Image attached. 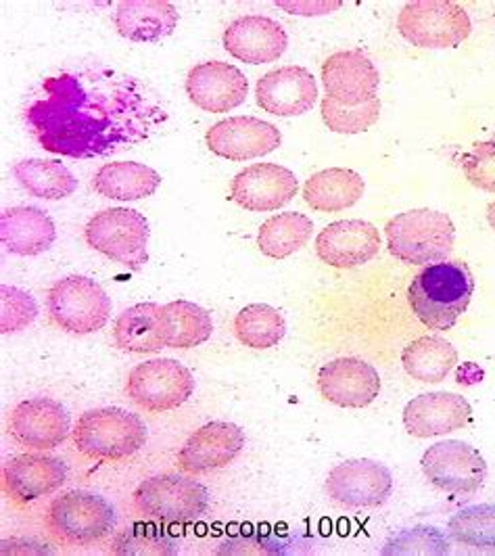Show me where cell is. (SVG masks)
<instances>
[{"instance_id":"obj_1","label":"cell","mask_w":495,"mask_h":556,"mask_svg":"<svg viewBox=\"0 0 495 556\" xmlns=\"http://www.w3.org/2000/svg\"><path fill=\"white\" fill-rule=\"evenodd\" d=\"M26 119L45 151L90 160L151 139L167 122V112L149 84L90 65L45 78Z\"/></svg>"},{"instance_id":"obj_2","label":"cell","mask_w":495,"mask_h":556,"mask_svg":"<svg viewBox=\"0 0 495 556\" xmlns=\"http://www.w3.org/2000/svg\"><path fill=\"white\" fill-rule=\"evenodd\" d=\"M474 280L460 262H437L414 277L408 302L418 320L435 331H449L467 312Z\"/></svg>"},{"instance_id":"obj_3","label":"cell","mask_w":495,"mask_h":556,"mask_svg":"<svg viewBox=\"0 0 495 556\" xmlns=\"http://www.w3.org/2000/svg\"><path fill=\"white\" fill-rule=\"evenodd\" d=\"M391 255L412 266H431L454 251L456 228L447 214L435 210L404 212L386 223Z\"/></svg>"},{"instance_id":"obj_4","label":"cell","mask_w":495,"mask_h":556,"mask_svg":"<svg viewBox=\"0 0 495 556\" xmlns=\"http://www.w3.org/2000/svg\"><path fill=\"white\" fill-rule=\"evenodd\" d=\"M147 442L142 418L122 408H94L78 418L74 444L92 460H124Z\"/></svg>"},{"instance_id":"obj_5","label":"cell","mask_w":495,"mask_h":556,"mask_svg":"<svg viewBox=\"0 0 495 556\" xmlns=\"http://www.w3.org/2000/svg\"><path fill=\"white\" fill-rule=\"evenodd\" d=\"M86 243L130 270H140L147 260L151 228L137 210L111 207L99 212L84 230Z\"/></svg>"},{"instance_id":"obj_6","label":"cell","mask_w":495,"mask_h":556,"mask_svg":"<svg viewBox=\"0 0 495 556\" xmlns=\"http://www.w3.org/2000/svg\"><path fill=\"white\" fill-rule=\"evenodd\" d=\"M397 29L414 47L452 49L470 36V20L452 0H414L402 9Z\"/></svg>"},{"instance_id":"obj_7","label":"cell","mask_w":495,"mask_h":556,"mask_svg":"<svg viewBox=\"0 0 495 556\" xmlns=\"http://www.w3.org/2000/svg\"><path fill=\"white\" fill-rule=\"evenodd\" d=\"M49 529L69 546H88L115 528V508L94 492L74 490L59 496L49 508Z\"/></svg>"},{"instance_id":"obj_8","label":"cell","mask_w":495,"mask_h":556,"mask_svg":"<svg viewBox=\"0 0 495 556\" xmlns=\"http://www.w3.org/2000/svg\"><path fill=\"white\" fill-rule=\"evenodd\" d=\"M135 504L147 517L164 523H193L207 513V490L182 475H155L135 492Z\"/></svg>"},{"instance_id":"obj_9","label":"cell","mask_w":495,"mask_h":556,"mask_svg":"<svg viewBox=\"0 0 495 556\" xmlns=\"http://www.w3.org/2000/svg\"><path fill=\"white\" fill-rule=\"evenodd\" d=\"M47 306L56 327L67 333H94L107 325L111 316L110 295L101 285L86 277L56 280L49 291Z\"/></svg>"},{"instance_id":"obj_10","label":"cell","mask_w":495,"mask_h":556,"mask_svg":"<svg viewBox=\"0 0 495 556\" xmlns=\"http://www.w3.org/2000/svg\"><path fill=\"white\" fill-rule=\"evenodd\" d=\"M126 391L147 413H169L182 406L194 391L191 370L172 358L142 362L128 375Z\"/></svg>"},{"instance_id":"obj_11","label":"cell","mask_w":495,"mask_h":556,"mask_svg":"<svg viewBox=\"0 0 495 556\" xmlns=\"http://www.w3.org/2000/svg\"><path fill=\"white\" fill-rule=\"evenodd\" d=\"M420 467L435 488L454 496H470L479 492L487 477V463L479 450L458 440L431 445L422 454Z\"/></svg>"},{"instance_id":"obj_12","label":"cell","mask_w":495,"mask_h":556,"mask_svg":"<svg viewBox=\"0 0 495 556\" xmlns=\"http://www.w3.org/2000/svg\"><path fill=\"white\" fill-rule=\"evenodd\" d=\"M205 142L218 157L228 162H248L276 151L282 142V135L270 122L239 115L214 124L205 132Z\"/></svg>"},{"instance_id":"obj_13","label":"cell","mask_w":495,"mask_h":556,"mask_svg":"<svg viewBox=\"0 0 495 556\" xmlns=\"http://www.w3.org/2000/svg\"><path fill=\"white\" fill-rule=\"evenodd\" d=\"M393 492V477L385 465L375 460H347L337 465L327 479V494L350 508H375L385 504Z\"/></svg>"},{"instance_id":"obj_14","label":"cell","mask_w":495,"mask_h":556,"mask_svg":"<svg viewBox=\"0 0 495 556\" xmlns=\"http://www.w3.org/2000/svg\"><path fill=\"white\" fill-rule=\"evenodd\" d=\"M300 191L295 174L278 164H253L230 185V199L248 212H275Z\"/></svg>"},{"instance_id":"obj_15","label":"cell","mask_w":495,"mask_h":556,"mask_svg":"<svg viewBox=\"0 0 495 556\" xmlns=\"http://www.w3.org/2000/svg\"><path fill=\"white\" fill-rule=\"evenodd\" d=\"M245 447V433L234 422L214 420L196 429L182 445L178 463L187 473L201 475L228 467Z\"/></svg>"},{"instance_id":"obj_16","label":"cell","mask_w":495,"mask_h":556,"mask_svg":"<svg viewBox=\"0 0 495 556\" xmlns=\"http://www.w3.org/2000/svg\"><path fill=\"white\" fill-rule=\"evenodd\" d=\"M187 94L203 112H230L245 103L249 83L239 67L221 61H207L189 72Z\"/></svg>"},{"instance_id":"obj_17","label":"cell","mask_w":495,"mask_h":556,"mask_svg":"<svg viewBox=\"0 0 495 556\" xmlns=\"http://www.w3.org/2000/svg\"><path fill=\"white\" fill-rule=\"evenodd\" d=\"M69 429V413L51 397L26 400L15 406L9 418L13 440L31 450H53L65 442Z\"/></svg>"},{"instance_id":"obj_18","label":"cell","mask_w":495,"mask_h":556,"mask_svg":"<svg viewBox=\"0 0 495 556\" xmlns=\"http://www.w3.org/2000/svg\"><path fill=\"white\" fill-rule=\"evenodd\" d=\"M257 105L278 117L303 115L318 101L316 78L300 65H284L264 74L255 88Z\"/></svg>"},{"instance_id":"obj_19","label":"cell","mask_w":495,"mask_h":556,"mask_svg":"<svg viewBox=\"0 0 495 556\" xmlns=\"http://www.w3.org/2000/svg\"><path fill=\"white\" fill-rule=\"evenodd\" d=\"M322 83L327 97L332 101L347 108H358L370 99H377L381 76L375 63L364 53L341 51L322 63Z\"/></svg>"},{"instance_id":"obj_20","label":"cell","mask_w":495,"mask_h":556,"mask_svg":"<svg viewBox=\"0 0 495 556\" xmlns=\"http://www.w3.org/2000/svg\"><path fill=\"white\" fill-rule=\"evenodd\" d=\"M318 390L325 400L341 408H364L372 404L381 391L377 368L359 358H337L322 366Z\"/></svg>"},{"instance_id":"obj_21","label":"cell","mask_w":495,"mask_h":556,"mask_svg":"<svg viewBox=\"0 0 495 556\" xmlns=\"http://www.w3.org/2000/svg\"><path fill=\"white\" fill-rule=\"evenodd\" d=\"M381 251L379 228L364 220H339L318 235L316 253L332 268H358Z\"/></svg>"},{"instance_id":"obj_22","label":"cell","mask_w":495,"mask_h":556,"mask_svg":"<svg viewBox=\"0 0 495 556\" xmlns=\"http://www.w3.org/2000/svg\"><path fill=\"white\" fill-rule=\"evenodd\" d=\"M470 415L472 410L465 395L437 391L418 395L408 402L404 408V425L410 435L424 440L462 429Z\"/></svg>"},{"instance_id":"obj_23","label":"cell","mask_w":495,"mask_h":556,"mask_svg":"<svg viewBox=\"0 0 495 556\" xmlns=\"http://www.w3.org/2000/svg\"><path fill=\"white\" fill-rule=\"evenodd\" d=\"M289 36L284 28L262 15H248L232 22L224 31V49L251 65L272 63L287 51Z\"/></svg>"},{"instance_id":"obj_24","label":"cell","mask_w":495,"mask_h":556,"mask_svg":"<svg viewBox=\"0 0 495 556\" xmlns=\"http://www.w3.org/2000/svg\"><path fill=\"white\" fill-rule=\"evenodd\" d=\"M4 490L20 502H31L56 492L65 479V463L45 454H20L4 465Z\"/></svg>"},{"instance_id":"obj_25","label":"cell","mask_w":495,"mask_h":556,"mask_svg":"<svg viewBox=\"0 0 495 556\" xmlns=\"http://www.w3.org/2000/svg\"><path fill=\"white\" fill-rule=\"evenodd\" d=\"M0 237L15 255H40L55 243V224L38 207H7L0 216Z\"/></svg>"},{"instance_id":"obj_26","label":"cell","mask_w":495,"mask_h":556,"mask_svg":"<svg viewBox=\"0 0 495 556\" xmlns=\"http://www.w3.org/2000/svg\"><path fill=\"white\" fill-rule=\"evenodd\" d=\"M178 26V11L165 0H128L115 11V28L132 42H157Z\"/></svg>"},{"instance_id":"obj_27","label":"cell","mask_w":495,"mask_h":556,"mask_svg":"<svg viewBox=\"0 0 495 556\" xmlns=\"http://www.w3.org/2000/svg\"><path fill=\"white\" fill-rule=\"evenodd\" d=\"M366 191L364 178L354 169L329 167L303 185V199L314 212L334 214L356 205Z\"/></svg>"},{"instance_id":"obj_28","label":"cell","mask_w":495,"mask_h":556,"mask_svg":"<svg viewBox=\"0 0 495 556\" xmlns=\"http://www.w3.org/2000/svg\"><path fill=\"white\" fill-rule=\"evenodd\" d=\"M162 185V176L153 167L137 162H111L99 167L92 187L99 195L115 201H137L151 197Z\"/></svg>"},{"instance_id":"obj_29","label":"cell","mask_w":495,"mask_h":556,"mask_svg":"<svg viewBox=\"0 0 495 556\" xmlns=\"http://www.w3.org/2000/svg\"><path fill=\"white\" fill-rule=\"evenodd\" d=\"M160 312L157 304H138L122 312L113 327L117 348L130 354H153L165 348Z\"/></svg>"},{"instance_id":"obj_30","label":"cell","mask_w":495,"mask_h":556,"mask_svg":"<svg viewBox=\"0 0 495 556\" xmlns=\"http://www.w3.org/2000/svg\"><path fill=\"white\" fill-rule=\"evenodd\" d=\"M165 348L191 350L205 343L214 333L212 316L205 307L178 300L162 306L160 312Z\"/></svg>"},{"instance_id":"obj_31","label":"cell","mask_w":495,"mask_h":556,"mask_svg":"<svg viewBox=\"0 0 495 556\" xmlns=\"http://www.w3.org/2000/svg\"><path fill=\"white\" fill-rule=\"evenodd\" d=\"M402 362L406 372L420 383H441L458 362L456 348L437 334H424L406 345Z\"/></svg>"},{"instance_id":"obj_32","label":"cell","mask_w":495,"mask_h":556,"mask_svg":"<svg viewBox=\"0 0 495 556\" xmlns=\"http://www.w3.org/2000/svg\"><path fill=\"white\" fill-rule=\"evenodd\" d=\"M312 232L314 224L307 216L284 212L262 224L257 232V248L272 260H284L305 248L312 239Z\"/></svg>"},{"instance_id":"obj_33","label":"cell","mask_w":495,"mask_h":556,"mask_svg":"<svg viewBox=\"0 0 495 556\" xmlns=\"http://www.w3.org/2000/svg\"><path fill=\"white\" fill-rule=\"evenodd\" d=\"M13 174L29 195L49 201L74 195L78 189V178L61 162L26 160L13 167Z\"/></svg>"},{"instance_id":"obj_34","label":"cell","mask_w":495,"mask_h":556,"mask_svg":"<svg viewBox=\"0 0 495 556\" xmlns=\"http://www.w3.org/2000/svg\"><path fill=\"white\" fill-rule=\"evenodd\" d=\"M284 333H287V323L282 314L276 307L266 306V304L245 306L234 318L237 339L253 350L275 348Z\"/></svg>"},{"instance_id":"obj_35","label":"cell","mask_w":495,"mask_h":556,"mask_svg":"<svg viewBox=\"0 0 495 556\" xmlns=\"http://www.w3.org/2000/svg\"><path fill=\"white\" fill-rule=\"evenodd\" d=\"M447 528L462 546L495 553V504L468 506L449 519Z\"/></svg>"},{"instance_id":"obj_36","label":"cell","mask_w":495,"mask_h":556,"mask_svg":"<svg viewBox=\"0 0 495 556\" xmlns=\"http://www.w3.org/2000/svg\"><path fill=\"white\" fill-rule=\"evenodd\" d=\"M111 551L122 556H174L178 555V544L164 526L135 523L113 540Z\"/></svg>"},{"instance_id":"obj_37","label":"cell","mask_w":495,"mask_h":556,"mask_svg":"<svg viewBox=\"0 0 495 556\" xmlns=\"http://www.w3.org/2000/svg\"><path fill=\"white\" fill-rule=\"evenodd\" d=\"M320 112H322L325 124L329 126V130H332V132L359 135V132L370 130L379 122L381 101L370 99L358 108H347V105H341V103L332 101L330 97H325L322 105H320Z\"/></svg>"},{"instance_id":"obj_38","label":"cell","mask_w":495,"mask_h":556,"mask_svg":"<svg viewBox=\"0 0 495 556\" xmlns=\"http://www.w3.org/2000/svg\"><path fill=\"white\" fill-rule=\"evenodd\" d=\"M385 556L449 555V542L437 528L418 526L393 535L383 548Z\"/></svg>"},{"instance_id":"obj_39","label":"cell","mask_w":495,"mask_h":556,"mask_svg":"<svg viewBox=\"0 0 495 556\" xmlns=\"http://www.w3.org/2000/svg\"><path fill=\"white\" fill-rule=\"evenodd\" d=\"M2 323H0V331L2 333H13L20 329H26L29 323L36 318L38 306L34 302V298L17 289V287H2Z\"/></svg>"},{"instance_id":"obj_40","label":"cell","mask_w":495,"mask_h":556,"mask_svg":"<svg viewBox=\"0 0 495 556\" xmlns=\"http://www.w3.org/2000/svg\"><path fill=\"white\" fill-rule=\"evenodd\" d=\"M462 169L470 185L495 193V142H477L462 157Z\"/></svg>"},{"instance_id":"obj_41","label":"cell","mask_w":495,"mask_h":556,"mask_svg":"<svg viewBox=\"0 0 495 556\" xmlns=\"http://www.w3.org/2000/svg\"><path fill=\"white\" fill-rule=\"evenodd\" d=\"M487 223H490V226L495 230V201L487 205Z\"/></svg>"}]
</instances>
